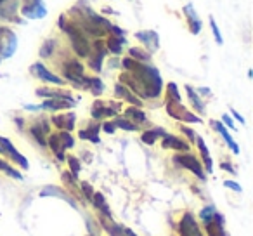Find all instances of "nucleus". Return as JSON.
Segmentation results:
<instances>
[{
  "label": "nucleus",
  "instance_id": "obj_10",
  "mask_svg": "<svg viewBox=\"0 0 253 236\" xmlns=\"http://www.w3.org/2000/svg\"><path fill=\"white\" fill-rule=\"evenodd\" d=\"M0 149H2V155L11 156V158L14 160L21 169H28V160H26L25 156H23L21 153L14 148V146H12V142L9 141V139L0 138Z\"/></svg>",
  "mask_w": 253,
  "mask_h": 236
},
{
  "label": "nucleus",
  "instance_id": "obj_38",
  "mask_svg": "<svg viewBox=\"0 0 253 236\" xmlns=\"http://www.w3.org/2000/svg\"><path fill=\"white\" fill-rule=\"evenodd\" d=\"M82 189H84V194L88 198V200L92 201V196H94V193H92V186L90 184H87V183H84L82 184Z\"/></svg>",
  "mask_w": 253,
  "mask_h": 236
},
{
  "label": "nucleus",
  "instance_id": "obj_18",
  "mask_svg": "<svg viewBox=\"0 0 253 236\" xmlns=\"http://www.w3.org/2000/svg\"><path fill=\"white\" fill-rule=\"evenodd\" d=\"M184 14H186V18H187V23H189L191 33H193V35H198V33L201 32V19L198 18L193 5L187 4L186 7H184Z\"/></svg>",
  "mask_w": 253,
  "mask_h": 236
},
{
  "label": "nucleus",
  "instance_id": "obj_26",
  "mask_svg": "<svg viewBox=\"0 0 253 236\" xmlns=\"http://www.w3.org/2000/svg\"><path fill=\"white\" fill-rule=\"evenodd\" d=\"M165 134H167V132L163 131V129H153V131H148V132H144V134L141 136V141L146 142V144H153V142H155L160 136H165Z\"/></svg>",
  "mask_w": 253,
  "mask_h": 236
},
{
  "label": "nucleus",
  "instance_id": "obj_35",
  "mask_svg": "<svg viewBox=\"0 0 253 236\" xmlns=\"http://www.w3.org/2000/svg\"><path fill=\"white\" fill-rule=\"evenodd\" d=\"M169 101L180 102V94H179V91H177V85L175 84H170L169 85Z\"/></svg>",
  "mask_w": 253,
  "mask_h": 236
},
{
  "label": "nucleus",
  "instance_id": "obj_32",
  "mask_svg": "<svg viewBox=\"0 0 253 236\" xmlns=\"http://www.w3.org/2000/svg\"><path fill=\"white\" fill-rule=\"evenodd\" d=\"M0 170H2V172H5V174H7V176H11L12 179L23 181V176H21V174H19L16 169H12V167L9 165V163H5L4 160H0Z\"/></svg>",
  "mask_w": 253,
  "mask_h": 236
},
{
  "label": "nucleus",
  "instance_id": "obj_7",
  "mask_svg": "<svg viewBox=\"0 0 253 236\" xmlns=\"http://www.w3.org/2000/svg\"><path fill=\"white\" fill-rule=\"evenodd\" d=\"M26 4L21 7V14L28 19H42L47 16V7L42 0H25Z\"/></svg>",
  "mask_w": 253,
  "mask_h": 236
},
{
  "label": "nucleus",
  "instance_id": "obj_33",
  "mask_svg": "<svg viewBox=\"0 0 253 236\" xmlns=\"http://www.w3.org/2000/svg\"><path fill=\"white\" fill-rule=\"evenodd\" d=\"M113 125L115 127H120V129H123V131H130V132H134V131H137V125L135 124H132L130 120H125V118H116L115 122H113Z\"/></svg>",
  "mask_w": 253,
  "mask_h": 236
},
{
  "label": "nucleus",
  "instance_id": "obj_42",
  "mask_svg": "<svg viewBox=\"0 0 253 236\" xmlns=\"http://www.w3.org/2000/svg\"><path fill=\"white\" fill-rule=\"evenodd\" d=\"M102 129H104V132H108V134H113L116 127L113 124H104V125H102Z\"/></svg>",
  "mask_w": 253,
  "mask_h": 236
},
{
  "label": "nucleus",
  "instance_id": "obj_31",
  "mask_svg": "<svg viewBox=\"0 0 253 236\" xmlns=\"http://www.w3.org/2000/svg\"><path fill=\"white\" fill-rule=\"evenodd\" d=\"M87 89H90L94 95H99L104 91V84L99 78H87Z\"/></svg>",
  "mask_w": 253,
  "mask_h": 236
},
{
  "label": "nucleus",
  "instance_id": "obj_23",
  "mask_svg": "<svg viewBox=\"0 0 253 236\" xmlns=\"http://www.w3.org/2000/svg\"><path fill=\"white\" fill-rule=\"evenodd\" d=\"M196 142H198V148H200L201 156H203L205 169H207L208 172H211V170H213V162H211V158H210V153H208V148H207V144H205L203 138H200V136H198V138H196Z\"/></svg>",
  "mask_w": 253,
  "mask_h": 236
},
{
  "label": "nucleus",
  "instance_id": "obj_4",
  "mask_svg": "<svg viewBox=\"0 0 253 236\" xmlns=\"http://www.w3.org/2000/svg\"><path fill=\"white\" fill-rule=\"evenodd\" d=\"M18 47V37L9 28L0 26V57H11Z\"/></svg>",
  "mask_w": 253,
  "mask_h": 236
},
{
  "label": "nucleus",
  "instance_id": "obj_34",
  "mask_svg": "<svg viewBox=\"0 0 253 236\" xmlns=\"http://www.w3.org/2000/svg\"><path fill=\"white\" fill-rule=\"evenodd\" d=\"M54 49H56V40H47L40 49V57H49Z\"/></svg>",
  "mask_w": 253,
  "mask_h": 236
},
{
  "label": "nucleus",
  "instance_id": "obj_43",
  "mask_svg": "<svg viewBox=\"0 0 253 236\" xmlns=\"http://www.w3.org/2000/svg\"><path fill=\"white\" fill-rule=\"evenodd\" d=\"M231 113H232V116H234L236 120H239V124H243V125H245V124H246V122H245V118H243V116H241V115H239V113H238V111H231Z\"/></svg>",
  "mask_w": 253,
  "mask_h": 236
},
{
  "label": "nucleus",
  "instance_id": "obj_24",
  "mask_svg": "<svg viewBox=\"0 0 253 236\" xmlns=\"http://www.w3.org/2000/svg\"><path fill=\"white\" fill-rule=\"evenodd\" d=\"M92 203H94V207L97 208V210H101V214L104 215V217L111 219V212H109L108 205H106L104 196H102L101 193H95L94 196H92Z\"/></svg>",
  "mask_w": 253,
  "mask_h": 236
},
{
  "label": "nucleus",
  "instance_id": "obj_36",
  "mask_svg": "<svg viewBox=\"0 0 253 236\" xmlns=\"http://www.w3.org/2000/svg\"><path fill=\"white\" fill-rule=\"evenodd\" d=\"M210 26H211V32H213L215 42H217L218 46H222V35H220V30H218V26H217V21H215L213 18H210Z\"/></svg>",
  "mask_w": 253,
  "mask_h": 236
},
{
  "label": "nucleus",
  "instance_id": "obj_47",
  "mask_svg": "<svg viewBox=\"0 0 253 236\" xmlns=\"http://www.w3.org/2000/svg\"><path fill=\"white\" fill-rule=\"evenodd\" d=\"M0 153H2V149H0Z\"/></svg>",
  "mask_w": 253,
  "mask_h": 236
},
{
  "label": "nucleus",
  "instance_id": "obj_46",
  "mask_svg": "<svg viewBox=\"0 0 253 236\" xmlns=\"http://www.w3.org/2000/svg\"><path fill=\"white\" fill-rule=\"evenodd\" d=\"M198 92H201L203 95H210V91H208V89H205V87H200V89H198Z\"/></svg>",
  "mask_w": 253,
  "mask_h": 236
},
{
  "label": "nucleus",
  "instance_id": "obj_9",
  "mask_svg": "<svg viewBox=\"0 0 253 236\" xmlns=\"http://www.w3.org/2000/svg\"><path fill=\"white\" fill-rule=\"evenodd\" d=\"M179 233L180 236H203L193 214H184V217L179 222Z\"/></svg>",
  "mask_w": 253,
  "mask_h": 236
},
{
  "label": "nucleus",
  "instance_id": "obj_37",
  "mask_svg": "<svg viewBox=\"0 0 253 236\" xmlns=\"http://www.w3.org/2000/svg\"><path fill=\"white\" fill-rule=\"evenodd\" d=\"M68 162H70L71 174H73V177L77 179L78 172H80V162H78V158H75V156H70V158H68Z\"/></svg>",
  "mask_w": 253,
  "mask_h": 236
},
{
  "label": "nucleus",
  "instance_id": "obj_5",
  "mask_svg": "<svg viewBox=\"0 0 253 236\" xmlns=\"http://www.w3.org/2000/svg\"><path fill=\"white\" fill-rule=\"evenodd\" d=\"M173 162L177 163L179 167H182V169H187L191 170V172L194 174V176H198L201 181H205L207 177H205V172H203V167H201V163L198 162L196 156L189 155V153H186V155H175L173 156Z\"/></svg>",
  "mask_w": 253,
  "mask_h": 236
},
{
  "label": "nucleus",
  "instance_id": "obj_44",
  "mask_svg": "<svg viewBox=\"0 0 253 236\" xmlns=\"http://www.w3.org/2000/svg\"><path fill=\"white\" fill-rule=\"evenodd\" d=\"M222 169H224V170H229V172H232V174H234L236 172V170L234 169H232V167H231V163H222Z\"/></svg>",
  "mask_w": 253,
  "mask_h": 236
},
{
  "label": "nucleus",
  "instance_id": "obj_12",
  "mask_svg": "<svg viewBox=\"0 0 253 236\" xmlns=\"http://www.w3.org/2000/svg\"><path fill=\"white\" fill-rule=\"evenodd\" d=\"M30 70H32L33 75H37V77H39L40 80H43V82H49V84H54V85H63L64 84L63 78H59L57 75L50 73V71L40 63H35L32 68H30Z\"/></svg>",
  "mask_w": 253,
  "mask_h": 236
},
{
  "label": "nucleus",
  "instance_id": "obj_25",
  "mask_svg": "<svg viewBox=\"0 0 253 236\" xmlns=\"http://www.w3.org/2000/svg\"><path fill=\"white\" fill-rule=\"evenodd\" d=\"M115 92H116L118 95H122V97H125L126 101L132 102V104H137V106L141 104V101H139V99L135 97V95L132 94V92L128 91V89H126L123 84H118V85H116V87H115Z\"/></svg>",
  "mask_w": 253,
  "mask_h": 236
},
{
  "label": "nucleus",
  "instance_id": "obj_41",
  "mask_svg": "<svg viewBox=\"0 0 253 236\" xmlns=\"http://www.w3.org/2000/svg\"><path fill=\"white\" fill-rule=\"evenodd\" d=\"M222 122H224V124L227 125L229 129H236V127H234V122L231 120V116H229V115H224V116H222Z\"/></svg>",
  "mask_w": 253,
  "mask_h": 236
},
{
  "label": "nucleus",
  "instance_id": "obj_2",
  "mask_svg": "<svg viewBox=\"0 0 253 236\" xmlns=\"http://www.w3.org/2000/svg\"><path fill=\"white\" fill-rule=\"evenodd\" d=\"M57 23H59V26L63 28V32L68 33L75 52L82 57L90 56V46H88V40H87V37H85V33L82 32L77 25H66V16H61Z\"/></svg>",
  "mask_w": 253,
  "mask_h": 236
},
{
  "label": "nucleus",
  "instance_id": "obj_21",
  "mask_svg": "<svg viewBox=\"0 0 253 236\" xmlns=\"http://www.w3.org/2000/svg\"><path fill=\"white\" fill-rule=\"evenodd\" d=\"M49 132V125H47L45 120H39V124H35L32 127V136L39 141L40 146H45L47 141H45V134Z\"/></svg>",
  "mask_w": 253,
  "mask_h": 236
},
{
  "label": "nucleus",
  "instance_id": "obj_16",
  "mask_svg": "<svg viewBox=\"0 0 253 236\" xmlns=\"http://www.w3.org/2000/svg\"><path fill=\"white\" fill-rule=\"evenodd\" d=\"M210 124H211V127H213L215 131H217L218 134H220L222 138H224V141L227 142V146L232 149V153H234V155H238V153H239V146L236 144L234 139L231 138V134H229V131L224 127V124H222V122H217V120H211Z\"/></svg>",
  "mask_w": 253,
  "mask_h": 236
},
{
  "label": "nucleus",
  "instance_id": "obj_8",
  "mask_svg": "<svg viewBox=\"0 0 253 236\" xmlns=\"http://www.w3.org/2000/svg\"><path fill=\"white\" fill-rule=\"evenodd\" d=\"M167 111H169L170 116L177 118V120H184V122H193V124H201V118L193 113H189L186 108H184L180 102L175 101H169V106H167Z\"/></svg>",
  "mask_w": 253,
  "mask_h": 236
},
{
  "label": "nucleus",
  "instance_id": "obj_19",
  "mask_svg": "<svg viewBox=\"0 0 253 236\" xmlns=\"http://www.w3.org/2000/svg\"><path fill=\"white\" fill-rule=\"evenodd\" d=\"M75 106V101H64V99H47L40 104V109H50V111H57V109H66Z\"/></svg>",
  "mask_w": 253,
  "mask_h": 236
},
{
  "label": "nucleus",
  "instance_id": "obj_30",
  "mask_svg": "<svg viewBox=\"0 0 253 236\" xmlns=\"http://www.w3.org/2000/svg\"><path fill=\"white\" fill-rule=\"evenodd\" d=\"M130 52V57L134 61H137V63H149V59H151V54L149 52H146V50H142V49H137V47H134V49H130L128 50Z\"/></svg>",
  "mask_w": 253,
  "mask_h": 236
},
{
  "label": "nucleus",
  "instance_id": "obj_6",
  "mask_svg": "<svg viewBox=\"0 0 253 236\" xmlns=\"http://www.w3.org/2000/svg\"><path fill=\"white\" fill-rule=\"evenodd\" d=\"M64 77L73 82L77 87H87V77L84 75V66L78 61H70L64 66Z\"/></svg>",
  "mask_w": 253,
  "mask_h": 236
},
{
  "label": "nucleus",
  "instance_id": "obj_45",
  "mask_svg": "<svg viewBox=\"0 0 253 236\" xmlns=\"http://www.w3.org/2000/svg\"><path fill=\"white\" fill-rule=\"evenodd\" d=\"M123 235L125 236H137L132 229H128V228H123Z\"/></svg>",
  "mask_w": 253,
  "mask_h": 236
},
{
  "label": "nucleus",
  "instance_id": "obj_27",
  "mask_svg": "<svg viewBox=\"0 0 253 236\" xmlns=\"http://www.w3.org/2000/svg\"><path fill=\"white\" fill-rule=\"evenodd\" d=\"M186 91H187V95H189V99H191V102H193L194 108H196L200 113H205V102L201 101L200 95H198L196 92H194V89L189 87V85H186Z\"/></svg>",
  "mask_w": 253,
  "mask_h": 236
},
{
  "label": "nucleus",
  "instance_id": "obj_40",
  "mask_svg": "<svg viewBox=\"0 0 253 236\" xmlns=\"http://www.w3.org/2000/svg\"><path fill=\"white\" fill-rule=\"evenodd\" d=\"M180 131H182L184 134H186L187 138L191 139V141H194V139H196V134H194V132L191 131V129H187V127H184V125H182V127H180Z\"/></svg>",
  "mask_w": 253,
  "mask_h": 236
},
{
  "label": "nucleus",
  "instance_id": "obj_15",
  "mask_svg": "<svg viewBox=\"0 0 253 236\" xmlns=\"http://www.w3.org/2000/svg\"><path fill=\"white\" fill-rule=\"evenodd\" d=\"M207 224V231H208V236H227L224 231V219H222L220 214H215L213 217L210 219Z\"/></svg>",
  "mask_w": 253,
  "mask_h": 236
},
{
  "label": "nucleus",
  "instance_id": "obj_3",
  "mask_svg": "<svg viewBox=\"0 0 253 236\" xmlns=\"http://www.w3.org/2000/svg\"><path fill=\"white\" fill-rule=\"evenodd\" d=\"M47 144L52 148V151L56 153V156L59 160H64V149L66 148H71V146L75 144L73 138L70 136V132L63 131V132H57V134H52L49 138V142Z\"/></svg>",
  "mask_w": 253,
  "mask_h": 236
},
{
  "label": "nucleus",
  "instance_id": "obj_13",
  "mask_svg": "<svg viewBox=\"0 0 253 236\" xmlns=\"http://www.w3.org/2000/svg\"><path fill=\"white\" fill-rule=\"evenodd\" d=\"M109 30H111L113 35L109 37V40H108V49L115 54H120L123 49V46L126 44L125 37H123V30L118 28V26H111Z\"/></svg>",
  "mask_w": 253,
  "mask_h": 236
},
{
  "label": "nucleus",
  "instance_id": "obj_11",
  "mask_svg": "<svg viewBox=\"0 0 253 236\" xmlns=\"http://www.w3.org/2000/svg\"><path fill=\"white\" fill-rule=\"evenodd\" d=\"M19 7V0H0V19L2 21H18L16 18Z\"/></svg>",
  "mask_w": 253,
  "mask_h": 236
},
{
  "label": "nucleus",
  "instance_id": "obj_14",
  "mask_svg": "<svg viewBox=\"0 0 253 236\" xmlns=\"http://www.w3.org/2000/svg\"><path fill=\"white\" fill-rule=\"evenodd\" d=\"M135 37H137L139 40H141L142 44H144L146 47L149 49V52H155V50H158L160 47V37L156 32H153V30H146V32H137L135 33Z\"/></svg>",
  "mask_w": 253,
  "mask_h": 236
},
{
  "label": "nucleus",
  "instance_id": "obj_17",
  "mask_svg": "<svg viewBox=\"0 0 253 236\" xmlns=\"http://www.w3.org/2000/svg\"><path fill=\"white\" fill-rule=\"evenodd\" d=\"M163 148L165 149H177V151H189V144L184 142L182 139L175 138V136H170V134H165L163 136V141H162Z\"/></svg>",
  "mask_w": 253,
  "mask_h": 236
},
{
  "label": "nucleus",
  "instance_id": "obj_1",
  "mask_svg": "<svg viewBox=\"0 0 253 236\" xmlns=\"http://www.w3.org/2000/svg\"><path fill=\"white\" fill-rule=\"evenodd\" d=\"M123 68L128 70V73L122 75V82H125L126 87L134 89L142 97H158L162 92V77L156 68L137 63L132 57L123 59Z\"/></svg>",
  "mask_w": 253,
  "mask_h": 236
},
{
  "label": "nucleus",
  "instance_id": "obj_29",
  "mask_svg": "<svg viewBox=\"0 0 253 236\" xmlns=\"http://www.w3.org/2000/svg\"><path fill=\"white\" fill-rule=\"evenodd\" d=\"M99 125H92V127H88L87 131H82L80 132V138L82 139H88V141H92V142H95L97 144L99 142Z\"/></svg>",
  "mask_w": 253,
  "mask_h": 236
},
{
  "label": "nucleus",
  "instance_id": "obj_20",
  "mask_svg": "<svg viewBox=\"0 0 253 236\" xmlns=\"http://www.w3.org/2000/svg\"><path fill=\"white\" fill-rule=\"evenodd\" d=\"M52 122L63 131L70 132L75 125V113H64V115H57L52 118Z\"/></svg>",
  "mask_w": 253,
  "mask_h": 236
},
{
  "label": "nucleus",
  "instance_id": "obj_28",
  "mask_svg": "<svg viewBox=\"0 0 253 236\" xmlns=\"http://www.w3.org/2000/svg\"><path fill=\"white\" fill-rule=\"evenodd\" d=\"M125 116L126 118H130L132 122H135V124H144L146 122V115L137 108H126Z\"/></svg>",
  "mask_w": 253,
  "mask_h": 236
},
{
  "label": "nucleus",
  "instance_id": "obj_39",
  "mask_svg": "<svg viewBox=\"0 0 253 236\" xmlns=\"http://www.w3.org/2000/svg\"><path fill=\"white\" fill-rule=\"evenodd\" d=\"M224 186H225V188H231V189L238 191V193H241V191H243V188L239 186V184H236L234 181H225V183H224Z\"/></svg>",
  "mask_w": 253,
  "mask_h": 236
},
{
  "label": "nucleus",
  "instance_id": "obj_22",
  "mask_svg": "<svg viewBox=\"0 0 253 236\" xmlns=\"http://www.w3.org/2000/svg\"><path fill=\"white\" fill-rule=\"evenodd\" d=\"M116 111H118V108L116 106H104L102 102H95L94 104V108H92V116L94 118H104V116H113V115H116Z\"/></svg>",
  "mask_w": 253,
  "mask_h": 236
}]
</instances>
